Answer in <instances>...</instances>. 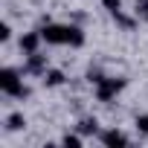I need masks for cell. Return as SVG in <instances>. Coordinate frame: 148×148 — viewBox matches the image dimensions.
I'll return each instance as SVG.
<instances>
[{
  "label": "cell",
  "mask_w": 148,
  "mask_h": 148,
  "mask_svg": "<svg viewBox=\"0 0 148 148\" xmlns=\"http://www.w3.org/2000/svg\"><path fill=\"white\" fill-rule=\"evenodd\" d=\"M145 18H148V15H145Z\"/></svg>",
  "instance_id": "2e32d148"
},
{
  "label": "cell",
  "mask_w": 148,
  "mask_h": 148,
  "mask_svg": "<svg viewBox=\"0 0 148 148\" xmlns=\"http://www.w3.org/2000/svg\"><path fill=\"white\" fill-rule=\"evenodd\" d=\"M134 125H136V131H139V134H148V113H139Z\"/></svg>",
  "instance_id": "4fadbf2b"
},
{
  "label": "cell",
  "mask_w": 148,
  "mask_h": 148,
  "mask_svg": "<svg viewBox=\"0 0 148 148\" xmlns=\"http://www.w3.org/2000/svg\"><path fill=\"white\" fill-rule=\"evenodd\" d=\"M41 35H44V41L52 44V47L67 44V26H64V23H52V21H47V26L41 29Z\"/></svg>",
  "instance_id": "3957f363"
},
{
  "label": "cell",
  "mask_w": 148,
  "mask_h": 148,
  "mask_svg": "<svg viewBox=\"0 0 148 148\" xmlns=\"http://www.w3.org/2000/svg\"><path fill=\"white\" fill-rule=\"evenodd\" d=\"M23 125H26L23 113H9V116H6V128H9V131H21Z\"/></svg>",
  "instance_id": "8fae6325"
},
{
  "label": "cell",
  "mask_w": 148,
  "mask_h": 148,
  "mask_svg": "<svg viewBox=\"0 0 148 148\" xmlns=\"http://www.w3.org/2000/svg\"><path fill=\"white\" fill-rule=\"evenodd\" d=\"M102 6H105L110 15H119V12H122V0H102Z\"/></svg>",
  "instance_id": "7c38bea8"
},
{
  "label": "cell",
  "mask_w": 148,
  "mask_h": 148,
  "mask_svg": "<svg viewBox=\"0 0 148 148\" xmlns=\"http://www.w3.org/2000/svg\"><path fill=\"white\" fill-rule=\"evenodd\" d=\"M9 38H12V26H9V23H0V41L6 44Z\"/></svg>",
  "instance_id": "5bb4252c"
},
{
  "label": "cell",
  "mask_w": 148,
  "mask_h": 148,
  "mask_svg": "<svg viewBox=\"0 0 148 148\" xmlns=\"http://www.w3.org/2000/svg\"><path fill=\"white\" fill-rule=\"evenodd\" d=\"M84 29L82 26H76V23H67V44L70 47H84Z\"/></svg>",
  "instance_id": "52a82bcc"
},
{
  "label": "cell",
  "mask_w": 148,
  "mask_h": 148,
  "mask_svg": "<svg viewBox=\"0 0 148 148\" xmlns=\"http://www.w3.org/2000/svg\"><path fill=\"white\" fill-rule=\"evenodd\" d=\"M0 90L6 96H12V99H26L29 96V87L21 79V70H15V67H3L0 70Z\"/></svg>",
  "instance_id": "6da1fadb"
},
{
  "label": "cell",
  "mask_w": 148,
  "mask_h": 148,
  "mask_svg": "<svg viewBox=\"0 0 148 148\" xmlns=\"http://www.w3.org/2000/svg\"><path fill=\"white\" fill-rule=\"evenodd\" d=\"M41 41H44L41 29H32V32H23V35H21V52H23V55H32V52H38Z\"/></svg>",
  "instance_id": "5b68a950"
},
{
  "label": "cell",
  "mask_w": 148,
  "mask_h": 148,
  "mask_svg": "<svg viewBox=\"0 0 148 148\" xmlns=\"http://www.w3.org/2000/svg\"><path fill=\"white\" fill-rule=\"evenodd\" d=\"M136 12H142V15H148V0H136Z\"/></svg>",
  "instance_id": "9a60e30c"
},
{
  "label": "cell",
  "mask_w": 148,
  "mask_h": 148,
  "mask_svg": "<svg viewBox=\"0 0 148 148\" xmlns=\"http://www.w3.org/2000/svg\"><path fill=\"white\" fill-rule=\"evenodd\" d=\"M122 87H125V79H113V76H105L102 82H96V99L108 105L110 99H116V93H122Z\"/></svg>",
  "instance_id": "7a4b0ae2"
},
{
  "label": "cell",
  "mask_w": 148,
  "mask_h": 148,
  "mask_svg": "<svg viewBox=\"0 0 148 148\" xmlns=\"http://www.w3.org/2000/svg\"><path fill=\"white\" fill-rule=\"evenodd\" d=\"M82 142H84V134H64L61 136V145H67V148H82Z\"/></svg>",
  "instance_id": "30bf717a"
},
{
  "label": "cell",
  "mask_w": 148,
  "mask_h": 148,
  "mask_svg": "<svg viewBox=\"0 0 148 148\" xmlns=\"http://www.w3.org/2000/svg\"><path fill=\"white\" fill-rule=\"evenodd\" d=\"M47 70H49V61H47V55H41V52H32V55H26V64H23V73H26V76H44Z\"/></svg>",
  "instance_id": "277c9868"
},
{
  "label": "cell",
  "mask_w": 148,
  "mask_h": 148,
  "mask_svg": "<svg viewBox=\"0 0 148 148\" xmlns=\"http://www.w3.org/2000/svg\"><path fill=\"white\" fill-rule=\"evenodd\" d=\"M79 134H99V119H93V116H87V119H82L79 122Z\"/></svg>",
  "instance_id": "9c48e42d"
},
{
  "label": "cell",
  "mask_w": 148,
  "mask_h": 148,
  "mask_svg": "<svg viewBox=\"0 0 148 148\" xmlns=\"http://www.w3.org/2000/svg\"><path fill=\"white\" fill-rule=\"evenodd\" d=\"M41 79H44V84H47V87H61V84L67 82L64 70H55V67H49V70L44 73V76H41Z\"/></svg>",
  "instance_id": "ba28073f"
},
{
  "label": "cell",
  "mask_w": 148,
  "mask_h": 148,
  "mask_svg": "<svg viewBox=\"0 0 148 148\" xmlns=\"http://www.w3.org/2000/svg\"><path fill=\"white\" fill-rule=\"evenodd\" d=\"M102 142H105L108 148H116V145L122 148V145H128V136H125L122 131H116V128H110V131H105V134H102Z\"/></svg>",
  "instance_id": "8992f818"
}]
</instances>
